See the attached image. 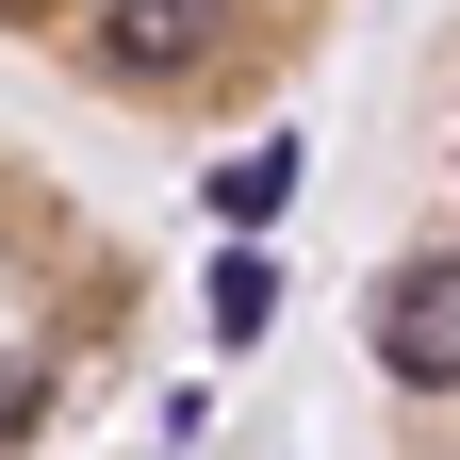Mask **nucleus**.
<instances>
[{
	"mask_svg": "<svg viewBox=\"0 0 460 460\" xmlns=\"http://www.w3.org/2000/svg\"><path fill=\"white\" fill-rule=\"evenodd\" d=\"M214 49V0H99V66L115 83H181Z\"/></svg>",
	"mask_w": 460,
	"mask_h": 460,
	"instance_id": "nucleus-2",
	"label": "nucleus"
},
{
	"mask_svg": "<svg viewBox=\"0 0 460 460\" xmlns=\"http://www.w3.org/2000/svg\"><path fill=\"white\" fill-rule=\"evenodd\" d=\"M378 378L394 394H460V263L444 247H411L378 279Z\"/></svg>",
	"mask_w": 460,
	"mask_h": 460,
	"instance_id": "nucleus-1",
	"label": "nucleus"
},
{
	"mask_svg": "<svg viewBox=\"0 0 460 460\" xmlns=\"http://www.w3.org/2000/svg\"><path fill=\"white\" fill-rule=\"evenodd\" d=\"M279 214H296V148L263 132V148H230V164H214V230L247 247V230H279Z\"/></svg>",
	"mask_w": 460,
	"mask_h": 460,
	"instance_id": "nucleus-3",
	"label": "nucleus"
},
{
	"mask_svg": "<svg viewBox=\"0 0 460 460\" xmlns=\"http://www.w3.org/2000/svg\"><path fill=\"white\" fill-rule=\"evenodd\" d=\"M263 313H279V279L230 247V263H214V345H263Z\"/></svg>",
	"mask_w": 460,
	"mask_h": 460,
	"instance_id": "nucleus-4",
	"label": "nucleus"
},
{
	"mask_svg": "<svg viewBox=\"0 0 460 460\" xmlns=\"http://www.w3.org/2000/svg\"><path fill=\"white\" fill-rule=\"evenodd\" d=\"M33 411H49V362H0V444H17Z\"/></svg>",
	"mask_w": 460,
	"mask_h": 460,
	"instance_id": "nucleus-5",
	"label": "nucleus"
}]
</instances>
